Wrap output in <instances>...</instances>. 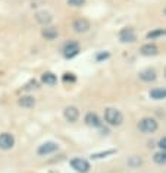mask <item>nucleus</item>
I'll list each match as a JSON object with an SVG mask.
<instances>
[{
    "label": "nucleus",
    "mask_w": 166,
    "mask_h": 173,
    "mask_svg": "<svg viewBox=\"0 0 166 173\" xmlns=\"http://www.w3.org/2000/svg\"><path fill=\"white\" fill-rule=\"evenodd\" d=\"M84 122H85L88 126H91V128H100V126L103 125L102 120H100V117H99L96 113H93V112H90V113L85 115Z\"/></svg>",
    "instance_id": "obj_11"
},
{
    "label": "nucleus",
    "mask_w": 166,
    "mask_h": 173,
    "mask_svg": "<svg viewBox=\"0 0 166 173\" xmlns=\"http://www.w3.org/2000/svg\"><path fill=\"white\" fill-rule=\"evenodd\" d=\"M159 147H160L162 151H166V137H163V138L159 139Z\"/></svg>",
    "instance_id": "obj_26"
},
{
    "label": "nucleus",
    "mask_w": 166,
    "mask_h": 173,
    "mask_svg": "<svg viewBox=\"0 0 166 173\" xmlns=\"http://www.w3.org/2000/svg\"><path fill=\"white\" fill-rule=\"evenodd\" d=\"M119 40H121V43H134L137 40V35L132 28H124L119 32Z\"/></svg>",
    "instance_id": "obj_10"
},
{
    "label": "nucleus",
    "mask_w": 166,
    "mask_h": 173,
    "mask_svg": "<svg viewBox=\"0 0 166 173\" xmlns=\"http://www.w3.org/2000/svg\"><path fill=\"white\" fill-rule=\"evenodd\" d=\"M41 81H43V84H46V85L53 86V85H56V82H57V76H56L55 73H52V72H44V73L41 75Z\"/></svg>",
    "instance_id": "obj_16"
},
{
    "label": "nucleus",
    "mask_w": 166,
    "mask_h": 173,
    "mask_svg": "<svg viewBox=\"0 0 166 173\" xmlns=\"http://www.w3.org/2000/svg\"><path fill=\"white\" fill-rule=\"evenodd\" d=\"M163 13H165V15H166V8H165V9H163Z\"/></svg>",
    "instance_id": "obj_27"
},
{
    "label": "nucleus",
    "mask_w": 166,
    "mask_h": 173,
    "mask_svg": "<svg viewBox=\"0 0 166 173\" xmlns=\"http://www.w3.org/2000/svg\"><path fill=\"white\" fill-rule=\"evenodd\" d=\"M71 167H72L75 172H78V173H87L90 170V163L85 159L75 157V159L71 160Z\"/></svg>",
    "instance_id": "obj_4"
},
{
    "label": "nucleus",
    "mask_w": 166,
    "mask_h": 173,
    "mask_svg": "<svg viewBox=\"0 0 166 173\" xmlns=\"http://www.w3.org/2000/svg\"><path fill=\"white\" fill-rule=\"evenodd\" d=\"M141 164H143V160H141L140 157H137V156H132V157L128 160V166L132 167V169H135V167H138V166H141Z\"/></svg>",
    "instance_id": "obj_20"
},
{
    "label": "nucleus",
    "mask_w": 166,
    "mask_h": 173,
    "mask_svg": "<svg viewBox=\"0 0 166 173\" xmlns=\"http://www.w3.org/2000/svg\"><path fill=\"white\" fill-rule=\"evenodd\" d=\"M35 19H37V22H38L40 25L46 27V25H49V24L52 22L53 16H52L49 12H46V10H40V12H37V15H35Z\"/></svg>",
    "instance_id": "obj_12"
},
{
    "label": "nucleus",
    "mask_w": 166,
    "mask_h": 173,
    "mask_svg": "<svg viewBox=\"0 0 166 173\" xmlns=\"http://www.w3.org/2000/svg\"><path fill=\"white\" fill-rule=\"evenodd\" d=\"M104 120L110 126H121L122 122H124V115H122L121 110L109 107V109H106V112H104Z\"/></svg>",
    "instance_id": "obj_1"
},
{
    "label": "nucleus",
    "mask_w": 166,
    "mask_h": 173,
    "mask_svg": "<svg viewBox=\"0 0 166 173\" xmlns=\"http://www.w3.org/2000/svg\"><path fill=\"white\" fill-rule=\"evenodd\" d=\"M63 56L66 57V59H72V57H75L78 53H80V44L77 41H69V43H66L65 44V47H63Z\"/></svg>",
    "instance_id": "obj_6"
},
{
    "label": "nucleus",
    "mask_w": 166,
    "mask_h": 173,
    "mask_svg": "<svg viewBox=\"0 0 166 173\" xmlns=\"http://www.w3.org/2000/svg\"><path fill=\"white\" fill-rule=\"evenodd\" d=\"M72 28H74V31H77V32H80V34H84V32H87V31L91 28V25H90V22H88L85 18H80V19H75V21H74Z\"/></svg>",
    "instance_id": "obj_7"
},
{
    "label": "nucleus",
    "mask_w": 166,
    "mask_h": 173,
    "mask_svg": "<svg viewBox=\"0 0 166 173\" xmlns=\"http://www.w3.org/2000/svg\"><path fill=\"white\" fill-rule=\"evenodd\" d=\"M15 145V137L9 132H3L0 134V150L3 151H8V150H12Z\"/></svg>",
    "instance_id": "obj_5"
},
{
    "label": "nucleus",
    "mask_w": 166,
    "mask_h": 173,
    "mask_svg": "<svg viewBox=\"0 0 166 173\" xmlns=\"http://www.w3.org/2000/svg\"><path fill=\"white\" fill-rule=\"evenodd\" d=\"M38 88V82L35 81V79H31L25 86H24V90H27V91H30V90H37Z\"/></svg>",
    "instance_id": "obj_21"
},
{
    "label": "nucleus",
    "mask_w": 166,
    "mask_h": 173,
    "mask_svg": "<svg viewBox=\"0 0 166 173\" xmlns=\"http://www.w3.org/2000/svg\"><path fill=\"white\" fill-rule=\"evenodd\" d=\"M137 128H138V131L143 132V134H154L159 128V123L153 117H143L138 122Z\"/></svg>",
    "instance_id": "obj_2"
},
{
    "label": "nucleus",
    "mask_w": 166,
    "mask_h": 173,
    "mask_svg": "<svg viewBox=\"0 0 166 173\" xmlns=\"http://www.w3.org/2000/svg\"><path fill=\"white\" fill-rule=\"evenodd\" d=\"M150 98H153V100H165L166 98V88H153L150 91Z\"/></svg>",
    "instance_id": "obj_17"
},
{
    "label": "nucleus",
    "mask_w": 166,
    "mask_h": 173,
    "mask_svg": "<svg viewBox=\"0 0 166 173\" xmlns=\"http://www.w3.org/2000/svg\"><path fill=\"white\" fill-rule=\"evenodd\" d=\"M68 5L75 6V8H80V6H84V5H85V0H68Z\"/></svg>",
    "instance_id": "obj_23"
},
{
    "label": "nucleus",
    "mask_w": 166,
    "mask_h": 173,
    "mask_svg": "<svg viewBox=\"0 0 166 173\" xmlns=\"http://www.w3.org/2000/svg\"><path fill=\"white\" fill-rule=\"evenodd\" d=\"M156 78H157V75L153 69H144L140 72V79L144 82H153V81H156Z\"/></svg>",
    "instance_id": "obj_15"
},
{
    "label": "nucleus",
    "mask_w": 166,
    "mask_h": 173,
    "mask_svg": "<svg viewBox=\"0 0 166 173\" xmlns=\"http://www.w3.org/2000/svg\"><path fill=\"white\" fill-rule=\"evenodd\" d=\"M18 104L21 107H25V109H33L35 106V98L33 95H22V97H19Z\"/></svg>",
    "instance_id": "obj_13"
},
{
    "label": "nucleus",
    "mask_w": 166,
    "mask_h": 173,
    "mask_svg": "<svg viewBox=\"0 0 166 173\" xmlns=\"http://www.w3.org/2000/svg\"><path fill=\"white\" fill-rule=\"evenodd\" d=\"M140 53L143 56H156L159 53V49L156 44H151V43H149V44H144L143 47H141Z\"/></svg>",
    "instance_id": "obj_14"
},
{
    "label": "nucleus",
    "mask_w": 166,
    "mask_h": 173,
    "mask_svg": "<svg viewBox=\"0 0 166 173\" xmlns=\"http://www.w3.org/2000/svg\"><path fill=\"white\" fill-rule=\"evenodd\" d=\"M57 150H59V145H57L56 142H53V141H46V142H43V144L38 147L37 154H38V156H49V154L56 153Z\"/></svg>",
    "instance_id": "obj_3"
},
{
    "label": "nucleus",
    "mask_w": 166,
    "mask_h": 173,
    "mask_svg": "<svg viewBox=\"0 0 166 173\" xmlns=\"http://www.w3.org/2000/svg\"><path fill=\"white\" fill-rule=\"evenodd\" d=\"M165 76H166V69H165Z\"/></svg>",
    "instance_id": "obj_28"
},
{
    "label": "nucleus",
    "mask_w": 166,
    "mask_h": 173,
    "mask_svg": "<svg viewBox=\"0 0 166 173\" xmlns=\"http://www.w3.org/2000/svg\"><path fill=\"white\" fill-rule=\"evenodd\" d=\"M116 151L115 150H109V151H104V153H97V154H93L91 159H102V157H106V156H110V154H115Z\"/></svg>",
    "instance_id": "obj_22"
},
{
    "label": "nucleus",
    "mask_w": 166,
    "mask_h": 173,
    "mask_svg": "<svg viewBox=\"0 0 166 173\" xmlns=\"http://www.w3.org/2000/svg\"><path fill=\"white\" fill-rule=\"evenodd\" d=\"M63 116H65V119L68 122H77L78 117H80V110L75 106H68L63 110Z\"/></svg>",
    "instance_id": "obj_8"
},
{
    "label": "nucleus",
    "mask_w": 166,
    "mask_h": 173,
    "mask_svg": "<svg viewBox=\"0 0 166 173\" xmlns=\"http://www.w3.org/2000/svg\"><path fill=\"white\" fill-rule=\"evenodd\" d=\"M109 57V53L107 51H102V53H99L97 56H96V60L97 62H102V60H104V59H107Z\"/></svg>",
    "instance_id": "obj_24"
},
{
    "label": "nucleus",
    "mask_w": 166,
    "mask_h": 173,
    "mask_svg": "<svg viewBox=\"0 0 166 173\" xmlns=\"http://www.w3.org/2000/svg\"><path fill=\"white\" fill-rule=\"evenodd\" d=\"M63 81H69V82H74L75 81V76H74V73H69V72H66L65 75H63Z\"/></svg>",
    "instance_id": "obj_25"
},
{
    "label": "nucleus",
    "mask_w": 166,
    "mask_h": 173,
    "mask_svg": "<svg viewBox=\"0 0 166 173\" xmlns=\"http://www.w3.org/2000/svg\"><path fill=\"white\" fill-rule=\"evenodd\" d=\"M163 35H166V30L157 28V30L150 31V32L147 34V38H149V40H154V38H159V37H163Z\"/></svg>",
    "instance_id": "obj_19"
},
{
    "label": "nucleus",
    "mask_w": 166,
    "mask_h": 173,
    "mask_svg": "<svg viewBox=\"0 0 166 173\" xmlns=\"http://www.w3.org/2000/svg\"><path fill=\"white\" fill-rule=\"evenodd\" d=\"M41 35H43V38H46V40L53 41V40H56V38L59 37V31H57L56 27L46 25V27L41 30Z\"/></svg>",
    "instance_id": "obj_9"
},
{
    "label": "nucleus",
    "mask_w": 166,
    "mask_h": 173,
    "mask_svg": "<svg viewBox=\"0 0 166 173\" xmlns=\"http://www.w3.org/2000/svg\"><path fill=\"white\" fill-rule=\"evenodd\" d=\"M153 160H154V163L156 164H159V166H166V151H159V153H156L154 156H153Z\"/></svg>",
    "instance_id": "obj_18"
}]
</instances>
